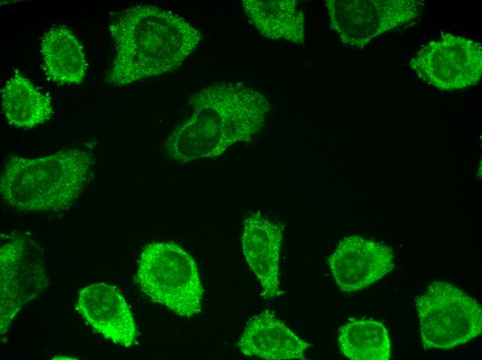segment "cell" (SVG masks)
<instances>
[{"label": "cell", "instance_id": "cell-1", "mask_svg": "<svg viewBox=\"0 0 482 360\" xmlns=\"http://www.w3.org/2000/svg\"><path fill=\"white\" fill-rule=\"evenodd\" d=\"M190 117L163 145L167 156L181 163L216 158L231 146L249 143L263 127L270 109L259 91L239 83L211 84L189 101Z\"/></svg>", "mask_w": 482, "mask_h": 360}, {"label": "cell", "instance_id": "cell-3", "mask_svg": "<svg viewBox=\"0 0 482 360\" xmlns=\"http://www.w3.org/2000/svg\"><path fill=\"white\" fill-rule=\"evenodd\" d=\"M91 152L64 149L28 159L11 156L1 172L0 195L20 212H60L74 204L92 179Z\"/></svg>", "mask_w": 482, "mask_h": 360}, {"label": "cell", "instance_id": "cell-16", "mask_svg": "<svg viewBox=\"0 0 482 360\" xmlns=\"http://www.w3.org/2000/svg\"><path fill=\"white\" fill-rule=\"evenodd\" d=\"M341 352L352 360H388L391 342L386 327L373 319L349 318L339 330Z\"/></svg>", "mask_w": 482, "mask_h": 360}, {"label": "cell", "instance_id": "cell-6", "mask_svg": "<svg viewBox=\"0 0 482 360\" xmlns=\"http://www.w3.org/2000/svg\"><path fill=\"white\" fill-rule=\"evenodd\" d=\"M0 248V332L4 334L25 304L48 287L43 255L30 237L7 236Z\"/></svg>", "mask_w": 482, "mask_h": 360}, {"label": "cell", "instance_id": "cell-2", "mask_svg": "<svg viewBox=\"0 0 482 360\" xmlns=\"http://www.w3.org/2000/svg\"><path fill=\"white\" fill-rule=\"evenodd\" d=\"M109 32L116 53L106 80L114 86L178 69L202 40L201 33L183 17L147 4L119 12Z\"/></svg>", "mask_w": 482, "mask_h": 360}, {"label": "cell", "instance_id": "cell-12", "mask_svg": "<svg viewBox=\"0 0 482 360\" xmlns=\"http://www.w3.org/2000/svg\"><path fill=\"white\" fill-rule=\"evenodd\" d=\"M237 345L245 356L267 360L305 359L312 346L269 309L249 319Z\"/></svg>", "mask_w": 482, "mask_h": 360}, {"label": "cell", "instance_id": "cell-9", "mask_svg": "<svg viewBox=\"0 0 482 360\" xmlns=\"http://www.w3.org/2000/svg\"><path fill=\"white\" fill-rule=\"evenodd\" d=\"M328 263L337 285L347 293L368 287L394 267L390 247L359 235L342 239Z\"/></svg>", "mask_w": 482, "mask_h": 360}, {"label": "cell", "instance_id": "cell-13", "mask_svg": "<svg viewBox=\"0 0 482 360\" xmlns=\"http://www.w3.org/2000/svg\"><path fill=\"white\" fill-rule=\"evenodd\" d=\"M43 69L47 77L59 84H78L88 67L82 45L66 26L46 31L41 42Z\"/></svg>", "mask_w": 482, "mask_h": 360}, {"label": "cell", "instance_id": "cell-15", "mask_svg": "<svg viewBox=\"0 0 482 360\" xmlns=\"http://www.w3.org/2000/svg\"><path fill=\"white\" fill-rule=\"evenodd\" d=\"M1 94L2 113L15 127H34L49 120L53 114L51 98L18 71L6 81Z\"/></svg>", "mask_w": 482, "mask_h": 360}, {"label": "cell", "instance_id": "cell-11", "mask_svg": "<svg viewBox=\"0 0 482 360\" xmlns=\"http://www.w3.org/2000/svg\"><path fill=\"white\" fill-rule=\"evenodd\" d=\"M284 225L268 219L259 210L249 213L243 221L242 251L262 287L265 299L280 296L279 262Z\"/></svg>", "mask_w": 482, "mask_h": 360}, {"label": "cell", "instance_id": "cell-10", "mask_svg": "<svg viewBox=\"0 0 482 360\" xmlns=\"http://www.w3.org/2000/svg\"><path fill=\"white\" fill-rule=\"evenodd\" d=\"M75 307L107 339L126 348L136 343L138 332L134 317L115 286L96 282L82 289Z\"/></svg>", "mask_w": 482, "mask_h": 360}, {"label": "cell", "instance_id": "cell-4", "mask_svg": "<svg viewBox=\"0 0 482 360\" xmlns=\"http://www.w3.org/2000/svg\"><path fill=\"white\" fill-rule=\"evenodd\" d=\"M136 280L151 300L190 318L201 311L204 289L197 264L177 244L152 242L141 251Z\"/></svg>", "mask_w": 482, "mask_h": 360}, {"label": "cell", "instance_id": "cell-8", "mask_svg": "<svg viewBox=\"0 0 482 360\" xmlns=\"http://www.w3.org/2000/svg\"><path fill=\"white\" fill-rule=\"evenodd\" d=\"M409 65L420 79L441 91L464 89L481 80L482 47L447 33L422 47Z\"/></svg>", "mask_w": 482, "mask_h": 360}, {"label": "cell", "instance_id": "cell-5", "mask_svg": "<svg viewBox=\"0 0 482 360\" xmlns=\"http://www.w3.org/2000/svg\"><path fill=\"white\" fill-rule=\"evenodd\" d=\"M420 336L425 350H449L481 333L479 303L457 287L443 281L431 283L416 298Z\"/></svg>", "mask_w": 482, "mask_h": 360}, {"label": "cell", "instance_id": "cell-14", "mask_svg": "<svg viewBox=\"0 0 482 360\" xmlns=\"http://www.w3.org/2000/svg\"><path fill=\"white\" fill-rule=\"evenodd\" d=\"M249 21L264 37L297 44L305 41V17L295 0H242Z\"/></svg>", "mask_w": 482, "mask_h": 360}, {"label": "cell", "instance_id": "cell-7", "mask_svg": "<svg viewBox=\"0 0 482 360\" xmlns=\"http://www.w3.org/2000/svg\"><path fill=\"white\" fill-rule=\"evenodd\" d=\"M330 26L341 42L363 48L373 39L416 19V0H325Z\"/></svg>", "mask_w": 482, "mask_h": 360}]
</instances>
